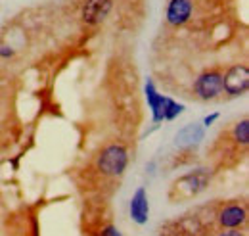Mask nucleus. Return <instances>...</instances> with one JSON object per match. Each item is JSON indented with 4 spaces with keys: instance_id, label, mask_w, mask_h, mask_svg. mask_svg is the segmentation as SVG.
Masks as SVG:
<instances>
[{
    "instance_id": "obj_1",
    "label": "nucleus",
    "mask_w": 249,
    "mask_h": 236,
    "mask_svg": "<svg viewBox=\"0 0 249 236\" xmlns=\"http://www.w3.org/2000/svg\"><path fill=\"white\" fill-rule=\"evenodd\" d=\"M128 163V154L123 146L119 144H111V146L104 148L100 157H98V167L102 173L109 175V177H119L123 175Z\"/></svg>"
},
{
    "instance_id": "obj_2",
    "label": "nucleus",
    "mask_w": 249,
    "mask_h": 236,
    "mask_svg": "<svg viewBox=\"0 0 249 236\" xmlns=\"http://www.w3.org/2000/svg\"><path fill=\"white\" fill-rule=\"evenodd\" d=\"M249 87V69L248 65L240 63L228 69V73L222 77V90H226L230 96H242Z\"/></svg>"
},
{
    "instance_id": "obj_3",
    "label": "nucleus",
    "mask_w": 249,
    "mask_h": 236,
    "mask_svg": "<svg viewBox=\"0 0 249 236\" xmlns=\"http://www.w3.org/2000/svg\"><path fill=\"white\" fill-rule=\"evenodd\" d=\"M194 90L201 100H213L222 92V75L217 71H209L203 73L196 79Z\"/></svg>"
},
{
    "instance_id": "obj_4",
    "label": "nucleus",
    "mask_w": 249,
    "mask_h": 236,
    "mask_svg": "<svg viewBox=\"0 0 249 236\" xmlns=\"http://www.w3.org/2000/svg\"><path fill=\"white\" fill-rule=\"evenodd\" d=\"M111 8H113V0H87L81 18L87 25H98L109 16Z\"/></svg>"
},
{
    "instance_id": "obj_5",
    "label": "nucleus",
    "mask_w": 249,
    "mask_h": 236,
    "mask_svg": "<svg viewBox=\"0 0 249 236\" xmlns=\"http://www.w3.org/2000/svg\"><path fill=\"white\" fill-rule=\"evenodd\" d=\"M150 215V204H148V194L146 188H138L130 200V217L138 225H146Z\"/></svg>"
},
{
    "instance_id": "obj_6",
    "label": "nucleus",
    "mask_w": 249,
    "mask_h": 236,
    "mask_svg": "<svg viewBox=\"0 0 249 236\" xmlns=\"http://www.w3.org/2000/svg\"><path fill=\"white\" fill-rule=\"evenodd\" d=\"M192 16V2L190 0H171L167 8V21L175 27L184 25Z\"/></svg>"
},
{
    "instance_id": "obj_7",
    "label": "nucleus",
    "mask_w": 249,
    "mask_h": 236,
    "mask_svg": "<svg viewBox=\"0 0 249 236\" xmlns=\"http://www.w3.org/2000/svg\"><path fill=\"white\" fill-rule=\"evenodd\" d=\"M146 98H148V104H150V108H152L154 121H156V123L163 121V106H165V96H161V94L157 92L152 81H148V83H146Z\"/></svg>"
},
{
    "instance_id": "obj_8",
    "label": "nucleus",
    "mask_w": 249,
    "mask_h": 236,
    "mask_svg": "<svg viewBox=\"0 0 249 236\" xmlns=\"http://www.w3.org/2000/svg\"><path fill=\"white\" fill-rule=\"evenodd\" d=\"M244 221H246V209L240 206H230L220 213V223H222V227H226V229H236V227H240Z\"/></svg>"
},
{
    "instance_id": "obj_9",
    "label": "nucleus",
    "mask_w": 249,
    "mask_h": 236,
    "mask_svg": "<svg viewBox=\"0 0 249 236\" xmlns=\"http://www.w3.org/2000/svg\"><path fill=\"white\" fill-rule=\"evenodd\" d=\"M201 138H203V127L192 123V125H186V127L177 135V146H188V144L199 142Z\"/></svg>"
},
{
    "instance_id": "obj_10",
    "label": "nucleus",
    "mask_w": 249,
    "mask_h": 236,
    "mask_svg": "<svg viewBox=\"0 0 249 236\" xmlns=\"http://www.w3.org/2000/svg\"><path fill=\"white\" fill-rule=\"evenodd\" d=\"M182 110H184V106H182V104H177L175 100L165 98V106H163V119L171 121V119H175L177 116H180V114H182Z\"/></svg>"
},
{
    "instance_id": "obj_11",
    "label": "nucleus",
    "mask_w": 249,
    "mask_h": 236,
    "mask_svg": "<svg viewBox=\"0 0 249 236\" xmlns=\"http://www.w3.org/2000/svg\"><path fill=\"white\" fill-rule=\"evenodd\" d=\"M234 138H236L240 144H248L249 142V121L248 119L240 121V123L234 127Z\"/></svg>"
},
{
    "instance_id": "obj_12",
    "label": "nucleus",
    "mask_w": 249,
    "mask_h": 236,
    "mask_svg": "<svg viewBox=\"0 0 249 236\" xmlns=\"http://www.w3.org/2000/svg\"><path fill=\"white\" fill-rule=\"evenodd\" d=\"M100 236H121V233H119L115 227H107V229L102 231V235Z\"/></svg>"
},
{
    "instance_id": "obj_13",
    "label": "nucleus",
    "mask_w": 249,
    "mask_h": 236,
    "mask_svg": "<svg viewBox=\"0 0 249 236\" xmlns=\"http://www.w3.org/2000/svg\"><path fill=\"white\" fill-rule=\"evenodd\" d=\"M217 118H218L217 114H215V116H209V118H205V121H203V125H207V127H209V125H211V123H213V121H215Z\"/></svg>"
},
{
    "instance_id": "obj_14",
    "label": "nucleus",
    "mask_w": 249,
    "mask_h": 236,
    "mask_svg": "<svg viewBox=\"0 0 249 236\" xmlns=\"http://www.w3.org/2000/svg\"><path fill=\"white\" fill-rule=\"evenodd\" d=\"M12 54H14V52H12V50H4V46L0 48V56H2V58H8V56H12Z\"/></svg>"
},
{
    "instance_id": "obj_15",
    "label": "nucleus",
    "mask_w": 249,
    "mask_h": 236,
    "mask_svg": "<svg viewBox=\"0 0 249 236\" xmlns=\"http://www.w3.org/2000/svg\"><path fill=\"white\" fill-rule=\"evenodd\" d=\"M220 236H242V233H238V231H228V233H224V235Z\"/></svg>"
}]
</instances>
